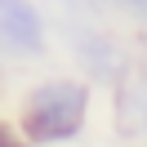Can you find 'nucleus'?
Listing matches in <instances>:
<instances>
[{
    "mask_svg": "<svg viewBox=\"0 0 147 147\" xmlns=\"http://www.w3.org/2000/svg\"><path fill=\"white\" fill-rule=\"evenodd\" d=\"M0 36L13 49H40V18L27 0H0Z\"/></svg>",
    "mask_w": 147,
    "mask_h": 147,
    "instance_id": "f03ea898",
    "label": "nucleus"
},
{
    "mask_svg": "<svg viewBox=\"0 0 147 147\" xmlns=\"http://www.w3.org/2000/svg\"><path fill=\"white\" fill-rule=\"evenodd\" d=\"M120 129L125 134H147V80H134L120 94Z\"/></svg>",
    "mask_w": 147,
    "mask_h": 147,
    "instance_id": "7ed1b4c3",
    "label": "nucleus"
},
{
    "mask_svg": "<svg viewBox=\"0 0 147 147\" xmlns=\"http://www.w3.org/2000/svg\"><path fill=\"white\" fill-rule=\"evenodd\" d=\"M85 85L76 80H49L40 89H31L27 111H22V134L31 143L49 147V143H63V138H76L85 125Z\"/></svg>",
    "mask_w": 147,
    "mask_h": 147,
    "instance_id": "f257e3e1",
    "label": "nucleus"
}]
</instances>
